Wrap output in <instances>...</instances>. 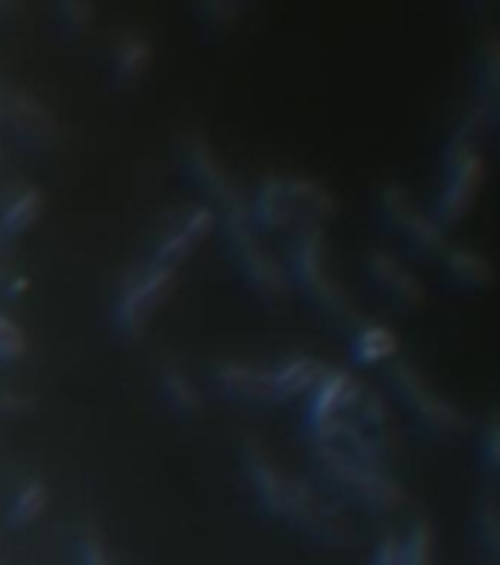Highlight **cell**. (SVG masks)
Instances as JSON below:
<instances>
[{
    "label": "cell",
    "instance_id": "35",
    "mask_svg": "<svg viewBox=\"0 0 500 565\" xmlns=\"http://www.w3.org/2000/svg\"><path fill=\"white\" fill-rule=\"evenodd\" d=\"M0 412H3V407H0Z\"/></svg>",
    "mask_w": 500,
    "mask_h": 565
},
{
    "label": "cell",
    "instance_id": "14",
    "mask_svg": "<svg viewBox=\"0 0 500 565\" xmlns=\"http://www.w3.org/2000/svg\"><path fill=\"white\" fill-rule=\"evenodd\" d=\"M439 268L445 271L450 283L462 292H486L498 283V265L486 251L459 242L450 236L448 248L439 254Z\"/></svg>",
    "mask_w": 500,
    "mask_h": 565
},
{
    "label": "cell",
    "instance_id": "1",
    "mask_svg": "<svg viewBox=\"0 0 500 565\" xmlns=\"http://www.w3.org/2000/svg\"><path fill=\"white\" fill-rule=\"evenodd\" d=\"M486 180H489V156L483 151V139L450 127L439 154L436 192L430 204L433 218L445 230L459 227L474 212V206L480 204Z\"/></svg>",
    "mask_w": 500,
    "mask_h": 565
},
{
    "label": "cell",
    "instance_id": "6",
    "mask_svg": "<svg viewBox=\"0 0 500 565\" xmlns=\"http://www.w3.org/2000/svg\"><path fill=\"white\" fill-rule=\"evenodd\" d=\"M218 221H224L227 245H230L233 259L242 268V274H245L250 286L259 295H268V298L286 295L289 286H292V274L286 271V265L280 259L262 245L259 230L253 224V215H250V204H242L230 209V212H224Z\"/></svg>",
    "mask_w": 500,
    "mask_h": 565
},
{
    "label": "cell",
    "instance_id": "24",
    "mask_svg": "<svg viewBox=\"0 0 500 565\" xmlns=\"http://www.w3.org/2000/svg\"><path fill=\"white\" fill-rule=\"evenodd\" d=\"M400 565H436V530L427 515H415L400 533Z\"/></svg>",
    "mask_w": 500,
    "mask_h": 565
},
{
    "label": "cell",
    "instance_id": "27",
    "mask_svg": "<svg viewBox=\"0 0 500 565\" xmlns=\"http://www.w3.org/2000/svg\"><path fill=\"white\" fill-rule=\"evenodd\" d=\"M480 457L492 477L500 480V404H492L480 418Z\"/></svg>",
    "mask_w": 500,
    "mask_h": 565
},
{
    "label": "cell",
    "instance_id": "2",
    "mask_svg": "<svg viewBox=\"0 0 500 565\" xmlns=\"http://www.w3.org/2000/svg\"><path fill=\"white\" fill-rule=\"evenodd\" d=\"M292 277L312 298V304L330 321H336L339 327L350 330L362 318L348 286L339 280V274L330 265V245H327L324 227H318V224H300L298 227L295 248H292Z\"/></svg>",
    "mask_w": 500,
    "mask_h": 565
},
{
    "label": "cell",
    "instance_id": "28",
    "mask_svg": "<svg viewBox=\"0 0 500 565\" xmlns=\"http://www.w3.org/2000/svg\"><path fill=\"white\" fill-rule=\"evenodd\" d=\"M27 351H30V339L24 336L21 324L12 315L0 312V362L24 360Z\"/></svg>",
    "mask_w": 500,
    "mask_h": 565
},
{
    "label": "cell",
    "instance_id": "23",
    "mask_svg": "<svg viewBox=\"0 0 500 565\" xmlns=\"http://www.w3.org/2000/svg\"><path fill=\"white\" fill-rule=\"evenodd\" d=\"M159 389H162V398L180 415H200L206 407L198 383L192 380L186 365L177 362L174 357H165L159 362Z\"/></svg>",
    "mask_w": 500,
    "mask_h": 565
},
{
    "label": "cell",
    "instance_id": "12",
    "mask_svg": "<svg viewBox=\"0 0 500 565\" xmlns=\"http://www.w3.org/2000/svg\"><path fill=\"white\" fill-rule=\"evenodd\" d=\"M218 227V212L209 204L183 206L156 236L153 245V257L162 265H183L186 259L198 251L200 245L212 236V230Z\"/></svg>",
    "mask_w": 500,
    "mask_h": 565
},
{
    "label": "cell",
    "instance_id": "8",
    "mask_svg": "<svg viewBox=\"0 0 500 565\" xmlns=\"http://www.w3.org/2000/svg\"><path fill=\"white\" fill-rule=\"evenodd\" d=\"M283 521L295 524L306 536H312L315 542L327 545V548H350L356 542V530L348 521V515L342 513L327 495H321L309 480L289 474L286 483V495H283V507L280 515Z\"/></svg>",
    "mask_w": 500,
    "mask_h": 565
},
{
    "label": "cell",
    "instance_id": "31",
    "mask_svg": "<svg viewBox=\"0 0 500 565\" xmlns=\"http://www.w3.org/2000/svg\"><path fill=\"white\" fill-rule=\"evenodd\" d=\"M56 12H59L62 24L71 27V30H86L92 24V18H95V6L92 3H80V0H68Z\"/></svg>",
    "mask_w": 500,
    "mask_h": 565
},
{
    "label": "cell",
    "instance_id": "20",
    "mask_svg": "<svg viewBox=\"0 0 500 565\" xmlns=\"http://www.w3.org/2000/svg\"><path fill=\"white\" fill-rule=\"evenodd\" d=\"M324 371H327V362H321L312 354H292V357L280 360L271 368L274 398L277 401H295L300 395H309Z\"/></svg>",
    "mask_w": 500,
    "mask_h": 565
},
{
    "label": "cell",
    "instance_id": "26",
    "mask_svg": "<svg viewBox=\"0 0 500 565\" xmlns=\"http://www.w3.org/2000/svg\"><path fill=\"white\" fill-rule=\"evenodd\" d=\"M477 539L492 565H500V495L486 489L477 498Z\"/></svg>",
    "mask_w": 500,
    "mask_h": 565
},
{
    "label": "cell",
    "instance_id": "32",
    "mask_svg": "<svg viewBox=\"0 0 500 565\" xmlns=\"http://www.w3.org/2000/svg\"><path fill=\"white\" fill-rule=\"evenodd\" d=\"M371 565H400V530H386L374 551H371Z\"/></svg>",
    "mask_w": 500,
    "mask_h": 565
},
{
    "label": "cell",
    "instance_id": "3",
    "mask_svg": "<svg viewBox=\"0 0 500 565\" xmlns=\"http://www.w3.org/2000/svg\"><path fill=\"white\" fill-rule=\"evenodd\" d=\"M312 457L339 492L371 513H398L409 504L406 486L383 465L359 463L339 445H312Z\"/></svg>",
    "mask_w": 500,
    "mask_h": 565
},
{
    "label": "cell",
    "instance_id": "19",
    "mask_svg": "<svg viewBox=\"0 0 500 565\" xmlns=\"http://www.w3.org/2000/svg\"><path fill=\"white\" fill-rule=\"evenodd\" d=\"M471 92L477 98L500 106V27H486L474 42V86Z\"/></svg>",
    "mask_w": 500,
    "mask_h": 565
},
{
    "label": "cell",
    "instance_id": "21",
    "mask_svg": "<svg viewBox=\"0 0 500 565\" xmlns=\"http://www.w3.org/2000/svg\"><path fill=\"white\" fill-rule=\"evenodd\" d=\"M153 65V42L148 36L127 30L121 36H115L112 42V74L118 83L130 86L139 83Z\"/></svg>",
    "mask_w": 500,
    "mask_h": 565
},
{
    "label": "cell",
    "instance_id": "25",
    "mask_svg": "<svg viewBox=\"0 0 500 565\" xmlns=\"http://www.w3.org/2000/svg\"><path fill=\"white\" fill-rule=\"evenodd\" d=\"M50 507V489L45 480L39 477H27L15 495H12V504H9V524L15 527H27V524H36L42 515L48 513Z\"/></svg>",
    "mask_w": 500,
    "mask_h": 565
},
{
    "label": "cell",
    "instance_id": "29",
    "mask_svg": "<svg viewBox=\"0 0 500 565\" xmlns=\"http://www.w3.org/2000/svg\"><path fill=\"white\" fill-rule=\"evenodd\" d=\"M80 563L115 565L112 563V554H109V545L103 539V530H100L95 521H86L83 530H80Z\"/></svg>",
    "mask_w": 500,
    "mask_h": 565
},
{
    "label": "cell",
    "instance_id": "15",
    "mask_svg": "<svg viewBox=\"0 0 500 565\" xmlns=\"http://www.w3.org/2000/svg\"><path fill=\"white\" fill-rule=\"evenodd\" d=\"M212 380L227 398H236L245 404H277L274 374L268 365L248 360H224L212 368Z\"/></svg>",
    "mask_w": 500,
    "mask_h": 565
},
{
    "label": "cell",
    "instance_id": "7",
    "mask_svg": "<svg viewBox=\"0 0 500 565\" xmlns=\"http://www.w3.org/2000/svg\"><path fill=\"white\" fill-rule=\"evenodd\" d=\"M177 289V268L148 259L136 265L118 286L115 298V324L124 336L139 339L145 336L153 315Z\"/></svg>",
    "mask_w": 500,
    "mask_h": 565
},
{
    "label": "cell",
    "instance_id": "10",
    "mask_svg": "<svg viewBox=\"0 0 500 565\" xmlns=\"http://www.w3.org/2000/svg\"><path fill=\"white\" fill-rule=\"evenodd\" d=\"M183 162L186 171L192 174V180L200 186V192L209 198V206L218 212V218L236 206L248 204V198L242 195L236 177L227 171V165L221 162V156L215 154L212 142L206 133L192 130L183 139Z\"/></svg>",
    "mask_w": 500,
    "mask_h": 565
},
{
    "label": "cell",
    "instance_id": "9",
    "mask_svg": "<svg viewBox=\"0 0 500 565\" xmlns=\"http://www.w3.org/2000/svg\"><path fill=\"white\" fill-rule=\"evenodd\" d=\"M365 383L342 365H327L306 404V433L312 445H333L342 421L356 407Z\"/></svg>",
    "mask_w": 500,
    "mask_h": 565
},
{
    "label": "cell",
    "instance_id": "34",
    "mask_svg": "<svg viewBox=\"0 0 500 565\" xmlns=\"http://www.w3.org/2000/svg\"><path fill=\"white\" fill-rule=\"evenodd\" d=\"M495 127L500 130V106H498V112H495Z\"/></svg>",
    "mask_w": 500,
    "mask_h": 565
},
{
    "label": "cell",
    "instance_id": "11",
    "mask_svg": "<svg viewBox=\"0 0 500 565\" xmlns=\"http://www.w3.org/2000/svg\"><path fill=\"white\" fill-rule=\"evenodd\" d=\"M365 274L374 283V289L395 307L415 312L427 304V286L421 274L383 245H371L365 251Z\"/></svg>",
    "mask_w": 500,
    "mask_h": 565
},
{
    "label": "cell",
    "instance_id": "30",
    "mask_svg": "<svg viewBox=\"0 0 500 565\" xmlns=\"http://www.w3.org/2000/svg\"><path fill=\"white\" fill-rule=\"evenodd\" d=\"M245 9H248L245 3H224V0H215V3H203L198 12L203 15V21H206L209 27L224 30V27L239 24V18H242Z\"/></svg>",
    "mask_w": 500,
    "mask_h": 565
},
{
    "label": "cell",
    "instance_id": "33",
    "mask_svg": "<svg viewBox=\"0 0 500 565\" xmlns=\"http://www.w3.org/2000/svg\"><path fill=\"white\" fill-rule=\"evenodd\" d=\"M0 407L3 412H27L36 407V401L24 392H0Z\"/></svg>",
    "mask_w": 500,
    "mask_h": 565
},
{
    "label": "cell",
    "instance_id": "5",
    "mask_svg": "<svg viewBox=\"0 0 500 565\" xmlns=\"http://www.w3.org/2000/svg\"><path fill=\"white\" fill-rule=\"evenodd\" d=\"M377 209L383 215V221L398 233L400 239L424 259H439V254L448 248L450 230H445L430 206H424L406 183L400 180H383L377 183Z\"/></svg>",
    "mask_w": 500,
    "mask_h": 565
},
{
    "label": "cell",
    "instance_id": "4",
    "mask_svg": "<svg viewBox=\"0 0 500 565\" xmlns=\"http://www.w3.org/2000/svg\"><path fill=\"white\" fill-rule=\"evenodd\" d=\"M389 380H392V389H395L400 404L430 436L453 439L471 427V418L462 410V404L450 395L448 389H442L421 365L398 357L389 365Z\"/></svg>",
    "mask_w": 500,
    "mask_h": 565
},
{
    "label": "cell",
    "instance_id": "13",
    "mask_svg": "<svg viewBox=\"0 0 500 565\" xmlns=\"http://www.w3.org/2000/svg\"><path fill=\"white\" fill-rule=\"evenodd\" d=\"M242 463H245L250 486H253L259 504L271 515H280L289 474L271 457L268 445H265L259 436H253V433H245V436H242Z\"/></svg>",
    "mask_w": 500,
    "mask_h": 565
},
{
    "label": "cell",
    "instance_id": "17",
    "mask_svg": "<svg viewBox=\"0 0 500 565\" xmlns=\"http://www.w3.org/2000/svg\"><path fill=\"white\" fill-rule=\"evenodd\" d=\"M350 354L359 365H392L400 357V336L380 318H359L350 327Z\"/></svg>",
    "mask_w": 500,
    "mask_h": 565
},
{
    "label": "cell",
    "instance_id": "18",
    "mask_svg": "<svg viewBox=\"0 0 500 565\" xmlns=\"http://www.w3.org/2000/svg\"><path fill=\"white\" fill-rule=\"evenodd\" d=\"M248 204L256 230L283 233L289 227H298V215H295V206H292L289 195H286L283 174H265L256 183V195H253V201H248Z\"/></svg>",
    "mask_w": 500,
    "mask_h": 565
},
{
    "label": "cell",
    "instance_id": "22",
    "mask_svg": "<svg viewBox=\"0 0 500 565\" xmlns=\"http://www.w3.org/2000/svg\"><path fill=\"white\" fill-rule=\"evenodd\" d=\"M42 212H45V192L33 183L18 186L0 206V236L18 239L42 218Z\"/></svg>",
    "mask_w": 500,
    "mask_h": 565
},
{
    "label": "cell",
    "instance_id": "16",
    "mask_svg": "<svg viewBox=\"0 0 500 565\" xmlns=\"http://www.w3.org/2000/svg\"><path fill=\"white\" fill-rule=\"evenodd\" d=\"M283 186H286V195H289V201L295 206L298 227L300 224H318V227H324L327 221H333L339 215V198L318 177H309V174H283Z\"/></svg>",
    "mask_w": 500,
    "mask_h": 565
}]
</instances>
